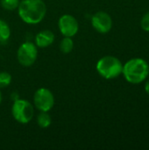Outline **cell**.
<instances>
[{
    "label": "cell",
    "mask_w": 149,
    "mask_h": 150,
    "mask_svg": "<svg viewBox=\"0 0 149 150\" xmlns=\"http://www.w3.org/2000/svg\"><path fill=\"white\" fill-rule=\"evenodd\" d=\"M18 8L20 18L27 24L40 23L47 12V6L42 0H23Z\"/></svg>",
    "instance_id": "1"
},
{
    "label": "cell",
    "mask_w": 149,
    "mask_h": 150,
    "mask_svg": "<svg viewBox=\"0 0 149 150\" xmlns=\"http://www.w3.org/2000/svg\"><path fill=\"white\" fill-rule=\"evenodd\" d=\"M122 73L127 82L131 83H140L148 76L149 66L141 58H134L128 61L124 66Z\"/></svg>",
    "instance_id": "2"
},
{
    "label": "cell",
    "mask_w": 149,
    "mask_h": 150,
    "mask_svg": "<svg viewBox=\"0 0 149 150\" xmlns=\"http://www.w3.org/2000/svg\"><path fill=\"white\" fill-rule=\"evenodd\" d=\"M97 70L103 77L106 79H112L122 73L123 65L118 58L107 55L97 62Z\"/></svg>",
    "instance_id": "3"
},
{
    "label": "cell",
    "mask_w": 149,
    "mask_h": 150,
    "mask_svg": "<svg viewBox=\"0 0 149 150\" xmlns=\"http://www.w3.org/2000/svg\"><path fill=\"white\" fill-rule=\"evenodd\" d=\"M13 118L21 124H26L32 120L34 113L33 106L27 100L17 99L14 101L11 108Z\"/></svg>",
    "instance_id": "4"
},
{
    "label": "cell",
    "mask_w": 149,
    "mask_h": 150,
    "mask_svg": "<svg viewBox=\"0 0 149 150\" xmlns=\"http://www.w3.org/2000/svg\"><path fill=\"white\" fill-rule=\"evenodd\" d=\"M37 47L32 42L23 43L18 50V60L25 67L32 66L37 59Z\"/></svg>",
    "instance_id": "5"
},
{
    "label": "cell",
    "mask_w": 149,
    "mask_h": 150,
    "mask_svg": "<svg viewBox=\"0 0 149 150\" xmlns=\"http://www.w3.org/2000/svg\"><path fill=\"white\" fill-rule=\"evenodd\" d=\"M33 102L36 108H38L40 111L48 112L54 106V98L48 89L40 88L34 93Z\"/></svg>",
    "instance_id": "6"
},
{
    "label": "cell",
    "mask_w": 149,
    "mask_h": 150,
    "mask_svg": "<svg viewBox=\"0 0 149 150\" xmlns=\"http://www.w3.org/2000/svg\"><path fill=\"white\" fill-rule=\"evenodd\" d=\"M59 29L65 37H73L78 32V22L75 17L69 14L61 16L59 19Z\"/></svg>",
    "instance_id": "7"
},
{
    "label": "cell",
    "mask_w": 149,
    "mask_h": 150,
    "mask_svg": "<svg viewBox=\"0 0 149 150\" xmlns=\"http://www.w3.org/2000/svg\"><path fill=\"white\" fill-rule=\"evenodd\" d=\"M91 24L98 33H106L112 29V19L108 13L105 11H98L93 15Z\"/></svg>",
    "instance_id": "8"
},
{
    "label": "cell",
    "mask_w": 149,
    "mask_h": 150,
    "mask_svg": "<svg viewBox=\"0 0 149 150\" xmlns=\"http://www.w3.org/2000/svg\"><path fill=\"white\" fill-rule=\"evenodd\" d=\"M54 40V34L49 30H44L40 32L35 38L36 45L40 47H47L53 44Z\"/></svg>",
    "instance_id": "9"
},
{
    "label": "cell",
    "mask_w": 149,
    "mask_h": 150,
    "mask_svg": "<svg viewBox=\"0 0 149 150\" xmlns=\"http://www.w3.org/2000/svg\"><path fill=\"white\" fill-rule=\"evenodd\" d=\"M11 35V30L8 24L4 21L0 19V43L6 42Z\"/></svg>",
    "instance_id": "10"
},
{
    "label": "cell",
    "mask_w": 149,
    "mask_h": 150,
    "mask_svg": "<svg viewBox=\"0 0 149 150\" xmlns=\"http://www.w3.org/2000/svg\"><path fill=\"white\" fill-rule=\"evenodd\" d=\"M74 47V42L71 37H65L61 40L60 43V49L63 54H68L72 51Z\"/></svg>",
    "instance_id": "11"
},
{
    "label": "cell",
    "mask_w": 149,
    "mask_h": 150,
    "mask_svg": "<svg viewBox=\"0 0 149 150\" xmlns=\"http://www.w3.org/2000/svg\"><path fill=\"white\" fill-rule=\"evenodd\" d=\"M37 122L41 128H47L51 125V117L47 112H41L37 118Z\"/></svg>",
    "instance_id": "12"
},
{
    "label": "cell",
    "mask_w": 149,
    "mask_h": 150,
    "mask_svg": "<svg viewBox=\"0 0 149 150\" xmlns=\"http://www.w3.org/2000/svg\"><path fill=\"white\" fill-rule=\"evenodd\" d=\"M19 1L18 0H1V5L4 10L13 11L18 7Z\"/></svg>",
    "instance_id": "13"
},
{
    "label": "cell",
    "mask_w": 149,
    "mask_h": 150,
    "mask_svg": "<svg viewBox=\"0 0 149 150\" xmlns=\"http://www.w3.org/2000/svg\"><path fill=\"white\" fill-rule=\"evenodd\" d=\"M11 82V76L8 72H0V88L8 86Z\"/></svg>",
    "instance_id": "14"
},
{
    "label": "cell",
    "mask_w": 149,
    "mask_h": 150,
    "mask_svg": "<svg viewBox=\"0 0 149 150\" xmlns=\"http://www.w3.org/2000/svg\"><path fill=\"white\" fill-rule=\"evenodd\" d=\"M141 27L143 30L149 32V12L146 13L142 19H141Z\"/></svg>",
    "instance_id": "15"
},
{
    "label": "cell",
    "mask_w": 149,
    "mask_h": 150,
    "mask_svg": "<svg viewBox=\"0 0 149 150\" xmlns=\"http://www.w3.org/2000/svg\"><path fill=\"white\" fill-rule=\"evenodd\" d=\"M145 90H146V91H147V93L149 94V80L146 83V85H145Z\"/></svg>",
    "instance_id": "16"
},
{
    "label": "cell",
    "mask_w": 149,
    "mask_h": 150,
    "mask_svg": "<svg viewBox=\"0 0 149 150\" xmlns=\"http://www.w3.org/2000/svg\"><path fill=\"white\" fill-rule=\"evenodd\" d=\"M2 102V95H1V92H0V104Z\"/></svg>",
    "instance_id": "17"
}]
</instances>
